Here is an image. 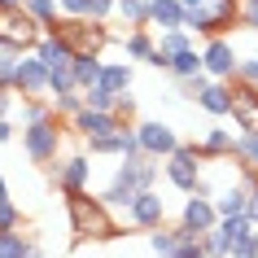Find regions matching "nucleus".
<instances>
[{
	"instance_id": "obj_44",
	"label": "nucleus",
	"mask_w": 258,
	"mask_h": 258,
	"mask_svg": "<svg viewBox=\"0 0 258 258\" xmlns=\"http://www.w3.org/2000/svg\"><path fill=\"white\" fill-rule=\"evenodd\" d=\"M92 0H61V18H88Z\"/></svg>"
},
{
	"instance_id": "obj_28",
	"label": "nucleus",
	"mask_w": 258,
	"mask_h": 258,
	"mask_svg": "<svg viewBox=\"0 0 258 258\" xmlns=\"http://www.w3.org/2000/svg\"><path fill=\"white\" fill-rule=\"evenodd\" d=\"M202 70H206V61H202L197 48H184V53L171 57V75H175V79H188V75H202Z\"/></svg>"
},
{
	"instance_id": "obj_32",
	"label": "nucleus",
	"mask_w": 258,
	"mask_h": 258,
	"mask_svg": "<svg viewBox=\"0 0 258 258\" xmlns=\"http://www.w3.org/2000/svg\"><path fill=\"white\" fill-rule=\"evenodd\" d=\"M236 158L245 162V171H249V166L258 171V127H249V132L236 136Z\"/></svg>"
},
{
	"instance_id": "obj_38",
	"label": "nucleus",
	"mask_w": 258,
	"mask_h": 258,
	"mask_svg": "<svg viewBox=\"0 0 258 258\" xmlns=\"http://www.w3.org/2000/svg\"><path fill=\"white\" fill-rule=\"evenodd\" d=\"M171 258H210V254L202 249V241H197L192 232H184V236H179V249H175Z\"/></svg>"
},
{
	"instance_id": "obj_15",
	"label": "nucleus",
	"mask_w": 258,
	"mask_h": 258,
	"mask_svg": "<svg viewBox=\"0 0 258 258\" xmlns=\"http://www.w3.org/2000/svg\"><path fill=\"white\" fill-rule=\"evenodd\" d=\"M57 184L66 192H88V184H92V153H70L66 162L57 166Z\"/></svg>"
},
{
	"instance_id": "obj_26",
	"label": "nucleus",
	"mask_w": 258,
	"mask_h": 258,
	"mask_svg": "<svg viewBox=\"0 0 258 258\" xmlns=\"http://www.w3.org/2000/svg\"><path fill=\"white\" fill-rule=\"evenodd\" d=\"M27 14L44 31H57V22H61V0H27Z\"/></svg>"
},
{
	"instance_id": "obj_54",
	"label": "nucleus",
	"mask_w": 258,
	"mask_h": 258,
	"mask_svg": "<svg viewBox=\"0 0 258 258\" xmlns=\"http://www.w3.org/2000/svg\"><path fill=\"white\" fill-rule=\"evenodd\" d=\"M241 5H258V0H241Z\"/></svg>"
},
{
	"instance_id": "obj_36",
	"label": "nucleus",
	"mask_w": 258,
	"mask_h": 258,
	"mask_svg": "<svg viewBox=\"0 0 258 258\" xmlns=\"http://www.w3.org/2000/svg\"><path fill=\"white\" fill-rule=\"evenodd\" d=\"M18 61H22V53H14V48H0V88H14Z\"/></svg>"
},
{
	"instance_id": "obj_19",
	"label": "nucleus",
	"mask_w": 258,
	"mask_h": 258,
	"mask_svg": "<svg viewBox=\"0 0 258 258\" xmlns=\"http://www.w3.org/2000/svg\"><path fill=\"white\" fill-rule=\"evenodd\" d=\"M184 18H188V9H184L179 0H158V5H153V14H149V27L175 31V27H184Z\"/></svg>"
},
{
	"instance_id": "obj_40",
	"label": "nucleus",
	"mask_w": 258,
	"mask_h": 258,
	"mask_svg": "<svg viewBox=\"0 0 258 258\" xmlns=\"http://www.w3.org/2000/svg\"><path fill=\"white\" fill-rule=\"evenodd\" d=\"M241 184L249 188V206H245V215L254 219V228H258V171H254V166H249V175H245Z\"/></svg>"
},
{
	"instance_id": "obj_7",
	"label": "nucleus",
	"mask_w": 258,
	"mask_h": 258,
	"mask_svg": "<svg viewBox=\"0 0 258 258\" xmlns=\"http://www.w3.org/2000/svg\"><path fill=\"white\" fill-rule=\"evenodd\" d=\"M88 153L92 158H140V136L132 122H122L118 132H109V136H92L88 140Z\"/></svg>"
},
{
	"instance_id": "obj_18",
	"label": "nucleus",
	"mask_w": 258,
	"mask_h": 258,
	"mask_svg": "<svg viewBox=\"0 0 258 258\" xmlns=\"http://www.w3.org/2000/svg\"><path fill=\"white\" fill-rule=\"evenodd\" d=\"M70 70H75V83H79V88H92V83H101V70H105V57H101V53H75Z\"/></svg>"
},
{
	"instance_id": "obj_14",
	"label": "nucleus",
	"mask_w": 258,
	"mask_h": 258,
	"mask_svg": "<svg viewBox=\"0 0 258 258\" xmlns=\"http://www.w3.org/2000/svg\"><path fill=\"white\" fill-rule=\"evenodd\" d=\"M158 158H149V153H140V158H118V171H114V179H122V184H132V188H153L158 184Z\"/></svg>"
},
{
	"instance_id": "obj_41",
	"label": "nucleus",
	"mask_w": 258,
	"mask_h": 258,
	"mask_svg": "<svg viewBox=\"0 0 258 258\" xmlns=\"http://www.w3.org/2000/svg\"><path fill=\"white\" fill-rule=\"evenodd\" d=\"M14 228H22V210L14 202H5L0 206V232H14Z\"/></svg>"
},
{
	"instance_id": "obj_2",
	"label": "nucleus",
	"mask_w": 258,
	"mask_h": 258,
	"mask_svg": "<svg viewBox=\"0 0 258 258\" xmlns=\"http://www.w3.org/2000/svg\"><path fill=\"white\" fill-rule=\"evenodd\" d=\"M22 149L35 166H48L57 162V153H61V118L48 114L40 122H22Z\"/></svg>"
},
{
	"instance_id": "obj_34",
	"label": "nucleus",
	"mask_w": 258,
	"mask_h": 258,
	"mask_svg": "<svg viewBox=\"0 0 258 258\" xmlns=\"http://www.w3.org/2000/svg\"><path fill=\"white\" fill-rule=\"evenodd\" d=\"M79 83H75V70L70 66H53L48 70V96H61V92H75Z\"/></svg>"
},
{
	"instance_id": "obj_43",
	"label": "nucleus",
	"mask_w": 258,
	"mask_h": 258,
	"mask_svg": "<svg viewBox=\"0 0 258 258\" xmlns=\"http://www.w3.org/2000/svg\"><path fill=\"white\" fill-rule=\"evenodd\" d=\"M228 258H258V236L249 232L245 241H232V254Z\"/></svg>"
},
{
	"instance_id": "obj_30",
	"label": "nucleus",
	"mask_w": 258,
	"mask_h": 258,
	"mask_svg": "<svg viewBox=\"0 0 258 258\" xmlns=\"http://www.w3.org/2000/svg\"><path fill=\"white\" fill-rule=\"evenodd\" d=\"M31 245H35V241H27V236H22V228L0 232V258H27Z\"/></svg>"
},
{
	"instance_id": "obj_48",
	"label": "nucleus",
	"mask_w": 258,
	"mask_h": 258,
	"mask_svg": "<svg viewBox=\"0 0 258 258\" xmlns=\"http://www.w3.org/2000/svg\"><path fill=\"white\" fill-rule=\"evenodd\" d=\"M241 27L245 31H258V5H241Z\"/></svg>"
},
{
	"instance_id": "obj_16",
	"label": "nucleus",
	"mask_w": 258,
	"mask_h": 258,
	"mask_svg": "<svg viewBox=\"0 0 258 258\" xmlns=\"http://www.w3.org/2000/svg\"><path fill=\"white\" fill-rule=\"evenodd\" d=\"M197 105L206 109V114H215V118H232V105H236V92H232L228 79H210L202 88V96H197Z\"/></svg>"
},
{
	"instance_id": "obj_5",
	"label": "nucleus",
	"mask_w": 258,
	"mask_h": 258,
	"mask_svg": "<svg viewBox=\"0 0 258 258\" xmlns=\"http://www.w3.org/2000/svg\"><path fill=\"white\" fill-rule=\"evenodd\" d=\"M44 27L27 9H14V14H0V48H14V53H31L40 44Z\"/></svg>"
},
{
	"instance_id": "obj_22",
	"label": "nucleus",
	"mask_w": 258,
	"mask_h": 258,
	"mask_svg": "<svg viewBox=\"0 0 258 258\" xmlns=\"http://www.w3.org/2000/svg\"><path fill=\"white\" fill-rule=\"evenodd\" d=\"M245 206H249V188H245V184H232V188H223V192L215 197L219 219H228V215H245Z\"/></svg>"
},
{
	"instance_id": "obj_49",
	"label": "nucleus",
	"mask_w": 258,
	"mask_h": 258,
	"mask_svg": "<svg viewBox=\"0 0 258 258\" xmlns=\"http://www.w3.org/2000/svg\"><path fill=\"white\" fill-rule=\"evenodd\" d=\"M9 140H14V122L0 118V145H9Z\"/></svg>"
},
{
	"instance_id": "obj_4",
	"label": "nucleus",
	"mask_w": 258,
	"mask_h": 258,
	"mask_svg": "<svg viewBox=\"0 0 258 258\" xmlns=\"http://www.w3.org/2000/svg\"><path fill=\"white\" fill-rule=\"evenodd\" d=\"M228 27H241V5H228V0H210V5H202V9H188V18H184V31H192V35H223Z\"/></svg>"
},
{
	"instance_id": "obj_47",
	"label": "nucleus",
	"mask_w": 258,
	"mask_h": 258,
	"mask_svg": "<svg viewBox=\"0 0 258 258\" xmlns=\"http://www.w3.org/2000/svg\"><path fill=\"white\" fill-rule=\"evenodd\" d=\"M14 109H18V92L14 88H0V118H14Z\"/></svg>"
},
{
	"instance_id": "obj_56",
	"label": "nucleus",
	"mask_w": 258,
	"mask_h": 258,
	"mask_svg": "<svg viewBox=\"0 0 258 258\" xmlns=\"http://www.w3.org/2000/svg\"><path fill=\"white\" fill-rule=\"evenodd\" d=\"M149 5H158V0H149Z\"/></svg>"
},
{
	"instance_id": "obj_35",
	"label": "nucleus",
	"mask_w": 258,
	"mask_h": 258,
	"mask_svg": "<svg viewBox=\"0 0 258 258\" xmlns=\"http://www.w3.org/2000/svg\"><path fill=\"white\" fill-rule=\"evenodd\" d=\"M197 241H202V249H206V254H210V258H228V254H232V241H228V236H223V232H219V228L202 232Z\"/></svg>"
},
{
	"instance_id": "obj_24",
	"label": "nucleus",
	"mask_w": 258,
	"mask_h": 258,
	"mask_svg": "<svg viewBox=\"0 0 258 258\" xmlns=\"http://www.w3.org/2000/svg\"><path fill=\"white\" fill-rule=\"evenodd\" d=\"M132 61L122 57V61H105V70H101V83L105 88H114V92H132Z\"/></svg>"
},
{
	"instance_id": "obj_52",
	"label": "nucleus",
	"mask_w": 258,
	"mask_h": 258,
	"mask_svg": "<svg viewBox=\"0 0 258 258\" xmlns=\"http://www.w3.org/2000/svg\"><path fill=\"white\" fill-rule=\"evenodd\" d=\"M184 9H202V5H210V0H179Z\"/></svg>"
},
{
	"instance_id": "obj_10",
	"label": "nucleus",
	"mask_w": 258,
	"mask_h": 258,
	"mask_svg": "<svg viewBox=\"0 0 258 258\" xmlns=\"http://www.w3.org/2000/svg\"><path fill=\"white\" fill-rule=\"evenodd\" d=\"M48 61H44L35 48L31 53H22V61H18V79H14V92L18 96H48Z\"/></svg>"
},
{
	"instance_id": "obj_55",
	"label": "nucleus",
	"mask_w": 258,
	"mask_h": 258,
	"mask_svg": "<svg viewBox=\"0 0 258 258\" xmlns=\"http://www.w3.org/2000/svg\"><path fill=\"white\" fill-rule=\"evenodd\" d=\"M228 5H241V0H228Z\"/></svg>"
},
{
	"instance_id": "obj_6",
	"label": "nucleus",
	"mask_w": 258,
	"mask_h": 258,
	"mask_svg": "<svg viewBox=\"0 0 258 258\" xmlns=\"http://www.w3.org/2000/svg\"><path fill=\"white\" fill-rule=\"evenodd\" d=\"M57 31L70 40V48H75V53H101V48H105V40H109L105 22H96V18H61V22H57Z\"/></svg>"
},
{
	"instance_id": "obj_46",
	"label": "nucleus",
	"mask_w": 258,
	"mask_h": 258,
	"mask_svg": "<svg viewBox=\"0 0 258 258\" xmlns=\"http://www.w3.org/2000/svg\"><path fill=\"white\" fill-rule=\"evenodd\" d=\"M114 9H118V0H92V14H88V18L109 22V18H114Z\"/></svg>"
},
{
	"instance_id": "obj_57",
	"label": "nucleus",
	"mask_w": 258,
	"mask_h": 258,
	"mask_svg": "<svg viewBox=\"0 0 258 258\" xmlns=\"http://www.w3.org/2000/svg\"><path fill=\"white\" fill-rule=\"evenodd\" d=\"M254 236H258V228H254Z\"/></svg>"
},
{
	"instance_id": "obj_20",
	"label": "nucleus",
	"mask_w": 258,
	"mask_h": 258,
	"mask_svg": "<svg viewBox=\"0 0 258 258\" xmlns=\"http://www.w3.org/2000/svg\"><path fill=\"white\" fill-rule=\"evenodd\" d=\"M153 48H158V40L149 35V27H136L127 40H122V57H127V61H149Z\"/></svg>"
},
{
	"instance_id": "obj_1",
	"label": "nucleus",
	"mask_w": 258,
	"mask_h": 258,
	"mask_svg": "<svg viewBox=\"0 0 258 258\" xmlns=\"http://www.w3.org/2000/svg\"><path fill=\"white\" fill-rule=\"evenodd\" d=\"M70 197V219H75V236H92V241H109L114 223H109V206L88 192H66Z\"/></svg>"
},
{
	"instance_id": "obj_29",
	"label": "nucleus",
	"mask_w": 258,
	"mask_h": 258,
	"mask_svg": "<svg viewBox=\"0 0 258 258\" xmlns=\"http://www.w3.org/2000/svg\"><path fill=\"white\" fill-rule=\"evenodd\" d=\"M158 48L175 57V53H184V48H197V44H192V31L175 27V31H158Z\"/></svg>"
},
{
	"instance_id": "obj_9",
	"label": "nucleus",
	"mask_w": 258,
	"mask_h": 258,
	"mask_svg": "<svg viewBox=\"0 0 258 258\" xmlns=\"http://www.w3.org/2000/svg\"><path fill=\"white\" fill-rule=\"evenodd\" d=\"M166 223V202L158 197V188H140L136 202L127 206V228H140V232H153Z\"/></svg>"
},
{
	"instance_id": "obj_23",
	"label": "nucleus",
	"mask_w": 258,
	"mask_h": 258,
	"mask_svg": "<svg viewBox=\"0 0 258 258\" xmlns=\"http://www.w3.org/2000/svg\"><path fill=\"white\" fill-rule=\"evenodd\" d=\"M149 14H153V5L149 0H118V9H114V18H122V27H149Z\"/></svg>"
},
{
	"instance_id": "obj_51",
	"label": "nucleus",
	"mask_w": 258,
	"mask_h": 258,
	"mask_svg": "<svg viewBox=\"0 0 258 258\" xmlns=\"http://www.w3.org/2000/svg\"><path fill=\"white\" fill-rule=\"evenodd\" d=\"M27 258H48V249H44V245H31V254Z\"/></svg>"
},
{
	"instance_id": "obj_50",
	"label": "nucleus",
	"mask_w": 258,
	"mask_h": 258,
	"mask_svg": "<svg viewBox=\"0 0 258 258\" xmlns=\"http://www.w3.org/2000/svg\"><path fill=\"white\" fill-rule=\"evenodd\" d=\"M14 9H27V0H0V14H14Z\"/></svg>"
},
{
	"instance_id": "obj_3",
	"label": "nucleus",
	"mask_w": 258,
	"mask_h": 258,
	"mask_svg": "<svg viewBox=\"0 0 258 258\" xmlns=\"http://www.w3.org/2000/svg\"><path fill=\"white\" fill-rule=\"evenodd\" d=\"M202 158H206L202 145H179V149L166 158V166H162L166 179H171L184 197H192V192H210V188H206V175H202Z\"/></svg>"
},
{
	"instance_id": "obj_12",
	"label": "nucleus",
	"mask_w": 258,
	"mask_h": 258,
	"mask_svg": "<svg viewBox=\"0 0 258 258\" xmlns=\"http://www.w3.org/2000/svg\"><path fill=\"white\" fill-rule=\"evenodd\" d=\"M136 136H140V149L149 153V158H158V162H166V158L179 149V136L166 127V122H158V118L136 122Z\"/></svg>"
},
{
	"instance_id": "obj_17",
	"label": "nucleus",
	"mask_w": 258,
	"mask_h": 258,
	"mask_svg": "<svg viewBox=\"0 0 258 258\" xmlns=\"http://www.w3.org/2000/svg\"><path fill=\"white\" fill-rule=\"evenodd\" d=\"M35 53H40L48 66H70V61H75V48H70V40L61 31H44L40 44H35Z\"/></svg>"
},
{
	"instance_id": "obj_53",
	"label": "nucleus",
	"mask_w": 258,
	"mask_h": 258,
	"mask_svg": "<svg viewBox=\"0 0 258 258\" xmlns=\"http://www.w3.org/2000/svg\"><path fill=\"white\" fill-rule=\"evenodd\" d=\"M9 202V184H5V175H0V206Z\"/></svg>"
},
{
	"instance_id": "obj_11",
	"label": "nucleus",
	"mask_w": 258,
	"mask_h": 258,
	"mask_svg": "<svg viewBox=\"0 0 258 258\" xmlns=\"http://www.w3.org/2000/svg\"><path fill=\"white\" fill-rule=\"evenodd\" d=\"M179 228H184V232H192V236H202V232L219 228L215 197H210V192H192L188 202H184V210H179Z\"/></svg>"
},
{
	"instance_id": "obj_8",
	"label": "nucleus",
	"mask_w": 258,
	"mask_h": 258,
	"mask_svg": "<svg viewBox=\"0 0 258 258\" xmlns=\"http://www.w3.org/2000/svg\"><path fill=\"white\" fill-rule=\"evenodd\" d=\"M202 61H206V75L210 79H236V66H241V57H236V48H232L228 35H210L202 48Z\"/></svg>"
},
{
	"instance_id": "obj_45",
	"label": "nucleus",
	"mask_w": 258,
	"mask_h": 258,
	"mask_svg": "<svg viewBox=\"0 0 258 258\" xmlns=\"http://www.w3.org/2000/svg\"><path fill=\"white\" fill-rule=\"evenodd\" d=\"M114 114H118L122 122H132V118H136V96H132V92H122L118 101H114Z\"/></svg>"
},
{
	"instance_id": "obj_25",
	"label": "nucleus",
	"mask_w": 258,
	"mask_h": 258,
	"mask_svg": "<svg viewBox=\"0 0 258 258\" xmlns=\"http://www.w3.org/2000/svg\"><path fill=\"white\" fill-rule=\"evenodd\" d=\"M179 236H184V228H166V223H162V228L149 232V249H153L158 258H171V254L179 249Z\"/></svg>"
},
{
	"instance_id": "obj_27",
	"label": "nucleus",
	"mask_w": 258,
	"mask_h": 258,
	"mask_svg": "<svg viewBox=\"0 0 258 258\" xmlns=\"http://www.w3.org/2000/svg\"><path fill=\"white\" fill-rule=\"evenodd\" d=\"M136 192H140V188H132V184H122V179H114V184H109V188L101 192V202H105L109 210H122V215H127V206L136 202Z\"/></svg>"
},
{
	"instance_id": "obj_31",
	"label": "nucleus",
	"mask_w": 258,
	"mask_h": 258,
	"mask_svg": "<svg viewBox=\"0 0 258 258\" xmlns=\"http://www.w3.org/2000/svg\"><path fill=\"white\" fill-rule=\"evenodd\" d=\"M48 105H53L57 118H66V122H70V118L83 109V88H75V92H61V96H48Z\"/></svg>"
},
{
	"instance_id": "obj_37",
	"label": "nucleus",
	"mask_w": 258,
	"mask_h": 258,
	"mask_svg": "<svg viewBox=\"0 0 258 258\" xmlns=\"http://www.w3.org/2000/svg\"><path fill=\"white\" fill-rule=\"evenodd\" d=\"M53 114V105H44V101H35V96H22V122H40Z\"/></svg>"
},
{
	"instance_id": "obj_33",
	"label": "nucleus",
	"mask_w": 258,
	"mask_h": 258,
	"mask_svg": "<svg viewBox=\"0 0 258 258\" xmlns=\"http://www.w3.org/2000/svg\"><path fill=\"white\" fill-rule=\"evenodd\" d=\"M122 92H114V88H105V83H92V88H83V105L92 109H114V101H118Z\"/></svg>"
},
{
	"instance_id": "obj_39",
	"label": "nucleus",
	"mask_w": 258,
	"mask_h": 258,
	"mask_svg": "<svg viewBox=\"0 0 258 258\" xmlns=\"http://www.w3.org/2000/svg\"><path fill=\"white\" fill-rule=\"evenodd\" d=\"M236 83L258 88V57H241V66H236Z\"/></svg>"
},
{
	"instance_id": "obj_13",
	"label": "nucleus",
	"mask_w": 258,
	"mask_h": 258,
	"mask_svg": "<svg viewBox=\"0 0 258 258\" xmlns=\"http://www.w3.org/2000/svg\"><path fill=\"white\" fill-rule=\"evenodd\" d=\"M122 118L114 114V109H92V105H83L75 118H70V132L83 140H92V136H109V132H118Z\"/></svg>"
},
{
	"instance_id": "obj_21",
	"label": "nucleus",
	"mask_w": 258,
	"mask_h": 258,
	"mask_svg": "<svg viewBox=\"0 0 258 258\" xmlns=\"http://www.w3.org/2000/svg\"><path fill=\"white\" fill-rule=\"evenodd\" d=\"M202 153L206 158H232L236 153V136H232L228 127H210L202 136Z\"/></svg>"
},
{
	"instance_id": "obj_42",
	"label": "nucleus",
	"mask_w": 258,
	"mask_h": 258,
	"mask_svg": "<svg viewBox=\"0 0 258 258\" xmlns=\"http://www.w3.org/2000/svg\"><path fill=\"white\" fill-rule=\"evenodd\" d=\"M206 83H210V75H206V70H202V75H188V79H179V92H184V96H192V101H197V96H202V88H206Z\"/></svg>"
}]
</instances>
